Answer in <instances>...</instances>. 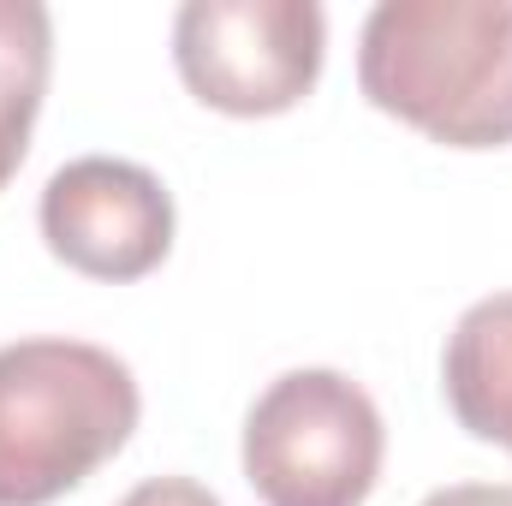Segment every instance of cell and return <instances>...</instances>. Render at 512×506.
Listing matches in <instances>:
<instances>
[{"instance_id":"obj_4","label":"cell","mask_w":512,"mask_h":506,"mask_svg":"<svg viewBox=\"0 0 512 506\" xmlns=\"http://www.w3.org/2000/svg\"><path fill=\"white\" fill-rule=\"evenodd\" d=\"M328 18L316 0H191L173 18V66L203 108L268 120L322 78Z\"/></svg>"},{"instance_id":"obj_5","label":"cell","mask_w":512,"mask_h":506,"mask_svg":"<svg viewBox=\"0 0 512 506\" xmlns=\"http://www.w3.org/2000/svg\"><path fill=\"white\" fill-rule=\"evenodd\" d=\"M42 239L90 280H143L173 251V197L137 161L84 155L42 185Z\"/></svg>"},{"instance_id":"obj_7","label":"cell","mask_w":512,"mask_h":506,"mask_svg":"<svg viewBox=\"0 0 512 506\" xmlns=\"http://www.w3.org/2000/svg\"><path fill=\"white\" fill-rule=\"evenodd\" d=\"M54 66V24L36 0H0V191L24 167L30 126L48 96Z\"/></svg>"},{"instance_id":"obj_8","label":"cell","mask_w":512,"mask_h":506,"mask_svg":"<svg viewBox=\"0 0 512 506\" xmlns=\"http://www.w3.org/2000/svg\"><path fill=\"white\" fill-rule=\"evenodd\" d=\"M120 506H221V501L191 477H155V483H137Z\"/></svg>"},{"instance_id":"obj_9","label":"cell","mask_w":512,"mask_h":506,"mask_svg":"<svg viewBox=\"0 0 512 506\" xmlns=\"http://www.w3.org/2000/svg\"><path fill=\"white\" fill-rule=\"evenodd\" d=\"M423 506H512V483H453L435 489Z\"/></svg>"},{"instance_id":"obj_6","label":"cell","mask_w":512,"mask_h":506,"mask_svg":"<svg viewBox=\"0 0 512 506\" xmlns=\"http://www.w3.org/2000/svg\"><path fill=\"white\" fill-rule=\"evenodd\" d=\"M441 387L465 435L512 453V292H495L447 334Z\"/></svg>"},{"instance_id":"obj_1","label":"cell","mask_w":512,"mask_h":506,"mask_svg":"<svg viewBox=\"0 0 512 506\" xmlns=\"http://www.w3.org/2000/svg\"><path fill=\"white\" fill-rule=\"evenodd\" d=\"M358 90L447 149L512 143V0H382L364 18Z\"/></svg>"},{"instance_id":"obj_2","label":"cell","mask_w":512,"mask_h":506,"mask_svg":"<svg viewBox=\"0 0 512 506\" xmlns=\"http://www.w3.org/2000/svg\"><path fill=\"white\" fill-rule=\"evenodd\" d=\"M126 358L90 340L0 346V506H48L96 477L137 429Z\"/></svg>"},{"instance_id":"obj_3","label":"cell","mask_w":512,"mask_h":506,"mask_svg":"<svg viewBox=\"0 0 512 506\" xmlns=\"http://www.w3.org/2000/svg\"><path fill=\"white\" fill-rule=\"evenodd\" d=\"M382 453L376 399L340 370H286L245 417V477L262 506H364Z\"/></svg>"}]
</instances>
